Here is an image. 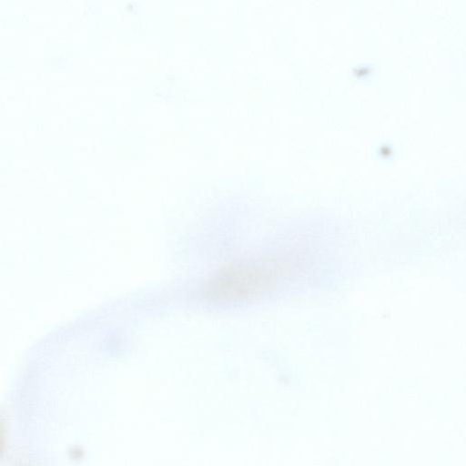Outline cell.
Wrapping results in <instances>:
<instances>
[{
	"label": "cell",
	"instance_id": "obj_1",
	"mask_svg": "<svg viewBox=\"0 0 466 466\" xmlns=\"http://www.w3.org/2000/svg\"><path fill=\"white\" fill-rule=\"evenodd\" d=\"M261 268L248 264L225 268L208 278L205 295L218 302H236L255 295L264 281Z\"/></svg>",
	"mask_w": 466,
	"mask_h": 466
}]
</instances>
